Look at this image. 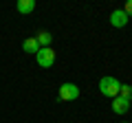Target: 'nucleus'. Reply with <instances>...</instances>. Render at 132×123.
Returning <instances> with one entry per match:
<instances>
[{
  "label": "nucleus",
  "instance_id": "obj_2",
  "mask_svg": "<svg viewBox=\"0 0 132 123\" xmlns=\"http://www.w3.org/2000/svg\"><path fill=\"white\" fill-rule=\"evenodd\" d=\"M57 97H60V101H75L77 97H79V88H77L75 84H62L60 90H57Z\"/></svg>",
  "mask_w": 132,
  "mask_h": 123
},
{
  "label": "nucleus",
  "instance_id": "obj_9",
  "mask_svg": "<svg viewBox=\"0 0 132 123\" xmlns=\"http://www.w3.org/2000/svg\"><path fill=\"white\" fill-rule=\"evenodd\" d=\"M119 97L132 101V86H130V84H121V88H119Z\"/></svg>",
  "mask_w": 132,
  "mask_h": 123
},
{
  "label": "nucleus",
  "instance_id": "obj_1",
  "mask_svg": "<svg viewBox=\"0 0 132 123\" xmlns=\"http://www.w3.org/2000/svg\"><path fill=\"white\" fill-rule=\"evenodd\" d=\"M119 88H121V84H119V79L112 77V75L101 77V81H99V92L104 97H110V99L119 97Z\"/></svg>",
  "mask_w": 132,
  "mask_h": 123
},
{
  "label": "nucleus",
  "instance_id": "obj_4",
  "mask_svg": "<svg viewBox=\"0 0 132 123\" xmlns=\"http://www.w3.org/2000/svg\"><path fill=\"white\" fill-rule=\"evenodd\" d=\"M110 24H112L114 29H121V27H126V24H128V15H126V11H123V9L112 11V13H110Z\"/></svg>",
  "mask_w": 132,
  "mask_h": 123
},
{
  "label": "nucleus",
  "instance_id": "obj_7",
  "mask_svg": "<svg viewBox=\"0 0 132 123\" xmlns=\"http://www.w3.org/2000/svg\"><path fill=\"white\" fill-rule=\"evenodd\" d=\"M15 9H18L20 13H31V11L35 9V0H18Z\"/></svg>",
  "mask_w": 132,
  "mask_h": 123
},
{
  "label": "nucleus",
  "instance_id": "obj_8",
  "mask_svg": "<svg viewBox=\"0 0 132 123\" xmlns=\"http://www.w3.org/2000/svg\"><path fill=\"white\" fill-rule=\"evenodd\" d=\"M22 48H24V53H35L40 51V44H38V40L35 38H29V40H24V44H22Z\"/></svg>",
  "mask_w": 132,
  "mask_h": 123
},
{
  "label": "nucleus",
  "instance_id": "obj_6",
  "mask_svg": "<svg viewBox=\"0 0 132 123\" xmlns=\"http://www.w3.org/2000/svg\"><path fill=\"white\" fill-rule=\"evenodd\" d=\"M35 40H38L40 48H48V46H51V42H53V35L48 33V31H40V33L35 35Z\"/></svg>",
  "mask_w": 132,
  "mask_h": 123
},
{
  "label": "nucleus",
  "instance_id": "obj_3",
  "mask_svg": "<svg viewBox=\"0 0 132 123\" xmlns=\"http://www.w3.org/2000/svg\"><path fill=\"white\" fill-rule=\"evenodd\" d=\"M35 61H38L42 68H51L53 64H55V51H53L51 46L48 48H40V51L35 53Z\"/></svg>",
  "mask_w": 132,
  "mask_h": 123
},
{
  "label": "nucleus",
  "instance_id": "obj_5",
  "mask_svg": "<svg viewBox=\"0 0 132 123\" xmlns=\"http://www.w3.org/2000/svg\"><path fill=\"white\" fill-rule=\"evenodd\" d=\"M130 110V101L123 99V97H114L112 99V112L114 114H126Z\"/></svg>",
  "mask_w": 132,
  "mask_h": 123
},
{
  "label": "nucleus",
  "instance_id": "obj_10",
  "mask_svg": "<svg viewBox=\"0 0 132 123\" xmlns=\"http://www.w3.org/2000/svg\"><path fill=\"white\" fill-rule=\"evenodd\" d=\"M123 11H126V15H128V18L132 15V0H128V2H126V7H123Z\"/></svg>",
  "mask_w": 132,
  "mask_h": 123
}]
</instances>
